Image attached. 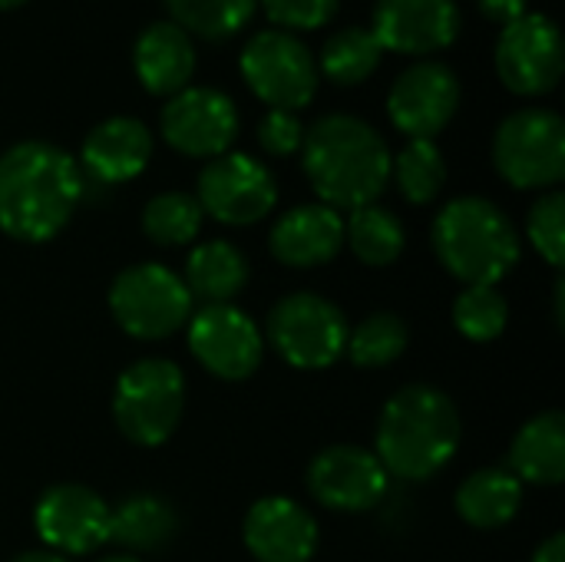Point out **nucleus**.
<instances>
[{"mask_svg":"<svg viewBox=\"0 0 565 562\" xmlns=\"http://www.w3.org/2000/svg\"><path fill=\"white\" fill-rule=\"evenodd\" d=\"M454 325L470 341H497L510 325V301L497 285H467L454 301Z\"/></svg>","mask_w":565,"mask_h":562,"instance_id":"32","label":"nucleus"},{"mask_svg":"<svg viewBox=\"0 0 565 562\" xmlns=\"http://www.w3.org/2000/svg\"><path fill=\"white\" fill-rule=\"evenodd\" d=\"M99 562H142L139 556H132V553H116V556H106V560Z\"/></svg>","mask_w":565,"mask_h":562,"instance_id":"39","label":"nucleus"},{"mask_svg":"<svg viewBox=\"0 0 565 562\" xmlns=\"http://www.w3.org/2000/svg\"><path fill=\"white\" fill-rule=\"evenodd\" d=\"M172 23L199 40H228L255 13L258 0H162Z\"/></svg>","mask_w":565,"mask_h":562,"instance_id":"30","label":"nucleus"},{"mask_svg":"<svg viewBox=\"0 0 565 562\" xmlns=\"http://www.w3.org/2000/svg\"><path fill=\"white\" fill-rule=\"evenodd\" d=\"M192 358L218 381H245L262 368L265 335L238 305H202L189 321Z\"/></svg>","mask_w":565,"mask_h":562,"instance_id":"11","label":"nucleus"},{"mask_svg":"<svg viewBox=\"0 0 565 562\" xmlns=\"http://www.w3.org/2000/svg\"><path fill=\"white\" fill-rule=\"evenodd\" d=\"M301 166L321 205L334 212L377 202L391 182V149L384 136L351 113H328L305 129Z\"/></svg>","mask_w":565,"mask_h":562,"instance_id":"2","label":"nucleus"},{"mask_svg":"<svg viewBox=\"0 0 565 562\" xmlns=\"http://www.w3.org/2000/svg\"><path fill=\"white\" fill-rule=\"evenodd\" d=\"M477 7L483 10V17H490L503 26L526 13V0H477Z\"/></svg>","mask_w":565,"mask_h":562,"instance_id":"36","label":"nucleus"},{"mask_svg":"<svg viewBox=\"0 0 565 562\" xmlns=\"http://www.w3.org/2000/svg\"><path fill=\"white\" fill-rule=\"evenodd\" d=\"M248 275L252 268H248L245 252L225 238H212L189 252L182 282L192 301L199 298L205 305H228L248 285Z\"/></svg>","mask_w":565,"mask_h":562,"instance_id":"23","label":"nucleus"},{"mask_svg":"<svg viewBox=\"0 0 565 562\" xmlns=\"http://www.w3.org/2000/svg\"><path fill=\"white\" fill-rule=\"evenodd\" d=\"M268 245L288 268H318L344 248V219L321 202L288 209L275 222Z\"/></svg>","mask_w":565,"mask_h":562,"instance_id":"19","label":"nucleus"},{"mask_svg":"<svg viewBox=\"0 0 565 562\" xmlns=\"http://www.w3.org/2000/svg\"><path fill=\"white\" fill-rule=\"evenodd\" d=\"M179 530V517L172 503L159 494H132L113 510L109 540L132 550V553H152L166 547Z\"/></svg>","mask_w":565,"mask_h":562,"instance_id":"25","label":"nucleus"},{"mask_svg":"<svg viewBox=\"0 0 565 562\" xmlns=\"http://www.w3.org/2000/svg\"><path fill=\"white\" fill-rule=\"evenodd\" d=\"M109 311L129 338L162 341L192 318V295L182 275L159 262H139L113 278Z\"/></svg>","mask_w":565,"mask_h":562,"instance_id":"7","label":"nucleus"},{"mask_svg":"<svg viewBox=\"0 0 565 562\" xmlns=\"http://www.w3.org/2000/svg\"><path fill=\"white\" fill-rule=\"evenodd\" d=\"M83 199L79 162L53 142L26 139L0 152V232L17 242H50Z\"/></svg>","mask_w":565,"mask_h":562,"instance_id":"1","label":"nucleus"},{"mask_svg":"<svg viewBox=\"0 0 565 562\" xmlns=\"http://www.w3.org/2000/svg\"><path fill=\"white\" fill-rule=\"evenodd\" d=\"M10 562H70L66 556H60V553H50V550H30V553H20L17 560Z\"/></svg>","mask_w":565,"mask_h":562,"instance_id":"38","label":"nucleus"},{"mask_svg":"<svg viewBox=\"0 0 565 562\" xmlns=\"http://www.w3.org/2000/svg\"><path fill=\"white\" fill-rule=\"evenodd\" d=\"M152 159V132L132 116H109L89 129L79 149V169L99 182H129Z\"/></svg>","mask_w":565,"mask_h":562,"instance_id":"20","label":"nucleus"},{"mask_svg":"<svg viewBox=\"0 0 565 562\" xmlns=\"http://www.w3.org/2000/svg\"><path fill=\"white\" fill-rule=\"evenodd\" d=\"M391 179L411 205H427L444 192L447 162L434 139H411L397 156H391Z\"/></svg>","mask_w":565,"mask_h":562,"instance_id":"29","label":"nucleus"},{"mask_svg":"<svg viewBox=\"0 0 565 562\" xmlns=\"http://www.w3.org/2000/svg\"><path fill=\"white\" fill-rule=\"evenodd\" d=\"M242 76L262 103L288 113L305 109L321 79L311 50L285 30H262L245 43Z\"/></svg>","mask_w":565,"mask_h":562,"instance_id":"9","label":"nucleus"},{"mask_svg":"<svg viewBox=\"0 0 565 562\" xmlns=\"http://www.w3.org/2000/svg\"><path fill=\"white\" fill-rule=\"evenodd\" d=\"M523 507V484L507 467L473 470L457 490V513L477 530L507 527Z\"/></svg>","mask_w":565,"mask_h":562,"instance_id":"24","label":"nucleus"},{"mask_svg":"<svg viewBox=\"0 0 565 562\" xmlns=\"http://www.w3.org/2000/svg\"><path fill=\"white\" fill-rule=\"evenodd\" d=\"M26 0H0V10H13V7H23Z\"/></svg>","mask_w":565,"mask_h":562,"instance_id":"40","label":"nucleus"},{"mask_svg":"<svg viewBox=\"0 0 565 562\" xmlns=\"http://www.w3.org/2000/svg\"><path fill=\"white\" fill-rule=\"evenodd\" d=\"M493 166L516 189H553L565 176V123L556 109L510 113L493 136Z\"/></svg>","mask_w":565,"mask_h":562,"instance_id":"8","label":"nucleus"},{"mask_svg":"<svg viewBox=\"0 0 565 562\" xmlns=\"http://www.w3.org/2000/svg\"><path fill=\"white\" fill-rule=\"evenodd\" d=\"M202 205L192 192H159L142 209V232L162 248H179L195 242L202 232Z\"/></svg>","mask_w":565,"mask_h":562,"instance_id":"31","label":"nucleus"},{"mask_svg":"<svg viewBox=\"0 0 565 562\" xmlns=\"http://www.w3.org/2000/svg\"><path fill=\"white\" fill-rule=\"evenodd\" d=\"M348 331L351 325L344 311L318 291H291L278 298L265 321L268 344L298 371L331 368L344 354Z\"/></svg>","mask_w":565,"mask_h":562,"instance_id":"6","label":"nucleus"},{"mask_svg":"<svg viewBox=\"0 0 565 562\" xmlns=\"http://www.w3.org/2000/svg\"><path fill=\"white\" fill-rule=\"evenodd\" d=\"M185 411V374L169 358L132 361L113 388V421L136 447L166 444Z\"/></svg>","mask_w":565,"mask_h":562,"instance_id":"5","label":"nucleus"},{"mask_svg":"<svg viewBox=\"0 0 565 562\" xmlns=\"http://www.w3.org/2000/svg\"><path fill=\"white\" fill-rule=\"evenodd\" d=\"M258 3L268 13V20L285 30H318L341 7V0H258Z\"/></svg>","mask_w":565,"mask_h":562,"instance_id":"34","label":"nucleus"},{"mask_svg":"<svg viewBox=\"0 0 565 562\" xmlns=\"http://www.w3.org/2000/svg\"><path fill=\"white\" fill-rule=\"evenodd\" d=\"M533 562H565V537L563 533H553L546 543L536 547Z\"/></svg>","mask_w":565,"mask_h":562,"instance_id":"37","label":"nucleus"},{"mask_svg":"<svg viewBox=\"0 0 565 562\" xmlns=\"http://www.w3.org/2000/svg\"><path fill=\"white\" fill-rule=\"evenodd\" d=\"M526 235L533 242V248L553 265L563 268L565 262V195L559 189L540 195L530 209L526 219Z\"/></svg>","mask_w":565,"mask_h":562,"instance_id":"33","label":"nucleus"},{"mask_svg":"<svg viewBox=\"0 0 565 562\" xmlns=\"http://www.w3.org/2000/svg\"><path fill=\"white\" fill-rule=\"evenodd\" d=\"M381 53L384 50L367 26H348L328 36V43L321 46L318 73H324L338 86H358L377 70Z\"/></svg>","mask_w":565,"mask_h":562,"instance_id":"28","label":"nucleus"},{"mask_svg":"<svg viewBox=\"0 0 565 562\" xmlns=\"http://www.w3.org/2000/svg\"><path fill=\"white\" fill-rule=\"evenodd\" d=\"M371 33L381 50L427 56L457 40L460 7L457 0H377Z\"/></svg>","mask_w":565,"mask_h":562,"instance_id":"17","label":"nucleus"},{"mask_svg":"<svg viewBox=\"0 0 565 562\" xmlns=\"http://www.w3.org/2000/svg\"><path fill=\"white\" fill-rule=\"evenodd\" d=\"M242 540L258 562H311L321 543L318 520L291 497H262L242 523Z\"/></svg>","mask_w":565,"mask_h":562,"instance_id":"18","label":"nucleus"},{"mask_svg":"<svg viewBox=\"0 0 565 562\" xmlns=\"http://www.w3.org/2000/svg\"><path fill=\"white\" fill-rule=\"evenodd\" d=\"M301 139H305V126L298 119V113H288V109H268L258 123V142L268 156H295L301 149Z\"/></svg>","mask_w":565,"mask_h":562,"instance_id":"35","label":"nucleus"},{"mask_svg":"<svg viewBox=\"0 0 565 562\" xmlns=\"http://www.w3.org/2000/svg\"><path fill=\"white\" fill-rule=\"evenodd\" d=\"M563 33L546 13H523L497 40V73L516 96H543L563 79Z\"/></svg>","mask_w":565,"mask_h":562,"instance_id":"12","label":"nucleus"},{"mask_svg":"<svg viewBox=\"0 0 565 562\" xmlns=\"http://www.w3.org/2000/svg\"><path fill=\"white\" fill-rule=\"evenodd\" d=\"M407 344H411L407 321L394 311H374L364 321H358V328L348 331L344 354L351 358V364L371 371V368L394 364L407 351Z\"/></svg>","mask_w":565,"mask_h":562,"instance_id":"27","label":"nucleus"},{"mask_svg":"<svg viewBox=\"0 0 565 562\" xmlns=\"http://www.w3.org/2000/svg\"><path fill=\"white\" fill-rule=\"evenodd\" d=\"M463 441L457 404L430 384L401 388L377 417L374 457L397 480H430L440 474Z\"/></svg>","mask_w":565,"mask_h":562,"instance_id":"3","label":"nucleus"},{"mask_svg":"<svg viewBox=\"0 0 565 562\" xmlns=\"http://www.w3.org/2000/svg\"><path fill=\"white\" fill-rule=\"evenodd\" d=\"M162 139L189 159H215L238 136V106L212 86H185L162 106Z\"/></svg>","mask_w":565,"mask_h":562,"instance_id":"13","label":"nucleus"},{"mask_svg":"<svg viewBox=\"0 0 565 562\" xmlns=\"http://www.w3.org/2000/svg\"><path fill=\"white\" fill-rule=\"evenodd\" d=\"M437 262L463 285H497L520 262V232L490 199L460 195L447 202L430 229Z\"/></svg>","mask_w":565,"mask_h":562,"instance_id":"4","label":"nucleus"},{"mask_svg":"<svg viewBox=\"0 0 565 562\" xmlns=\"http://www.w3.org/2000/svg\"><path fill=\"white\" fill-rule=\"evenodd\" d=\"M113 507L83 484H53L33 507L36 537L60 556H89L109 543Z\"/></svg>","mask_w":565,"mask_h":562,"instance_id":"14","label":"nucleus"},{"mask_svg":"<svg viewBox=\"0 0 565 562\" xmlns=\"http://www.w3.org/2000/svg\"><path fill=\"white\" fill-rule=\"evenodd\" d=\"M387 470L374 450L334 444L308 464V494L334 513H367L387 497Z\"/></svg>","mask_w":565,"mask_h":562,"instance_id":"15","label":"nucleus"},{"mask_svg":"<svg viewBox=\"0 0 565 562\" xmlns=\"http://www.w3.org/2000/svg\"><path fill=\"white\" fill-rule=\"evenodd\" d=\"M344 245L354 252L358 262H364L371 268H387L401 258V252L407 245V232H404V222L391 209L371 202L348 215Z\"/></svg>","mask_w":565,"mask_h":562,"instance_id":"26","label":"nucleus"},{"mask_svg":"<svg viewBox=\"0 0 565 562\" xmlns=\"http://www.w3.org/2000/svg\"><path fill=\"white\" fill-rule=\"evenodd\" d=\"M195 202L222 225H255L275 209L278 182L255 156L222 152L199 172Z\"/></svg>","mask_w":565,"mask_h":562,"instance_id":"10","label":"nucleus"},{"mask_svg":"<svg viewBox=\"0 0 565 562\" xmlns=\"http://www.w3.org/2000/svg\"><path fill=\"white\" fill-rule=\"evenodd\" d=\"M510 474L520 484L559 487L565 480V417L543 411L530 417L510 444Z\"/></svg>","mask_w":565,"mask_h":562,"instance_id":"22","label":"nucleus"},{"mask_svg":"<svg viewBox=\"0 0 565 562\" xmlns=\"http://www.w3.org/2000/svg\"><path fill=\"white\" fill-rule=\"evenodd\" d=\"M457 106L460 79L447 63L437 60L407 66L387 93V116L411 139H434L444 132Z\"/></svg>","mask_w":565,"mask_h":562,"instance_id":"16","label":"nucleus"},{"mask_svg":"<svg viewBox=\"0 0 565 562\" xmlns=\"http://www.w3.org/2000/svg\"><path fill=\"white\" fill-rule=\"evenodd\" d=\"M132 70L139 83L156 96H175L195 73L192 36L172 20L149 23L132 46Z\"/></svg>","mask_w":565,"mask_h":562,"instance_id":"21","label":"nucleus"}]
</instances>
